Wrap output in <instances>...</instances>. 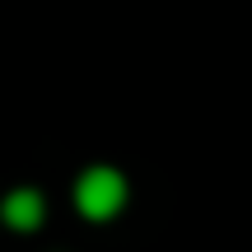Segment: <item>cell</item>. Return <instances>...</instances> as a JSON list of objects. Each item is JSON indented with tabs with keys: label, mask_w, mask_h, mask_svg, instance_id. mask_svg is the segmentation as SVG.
Instances as JSON below:
<instances>
[{
	"label": "cell",
	"mask_w": 252,
	"mask_h": 252,
	"mask_svg": "<svg viewBox=\"0 0 252 252\" xmlns=\"http://www.w3.org/2000/svg\"><path fill=\"white\" fill-rule=\"evenodd\" d=\"M75 201H80V210L89 220H112L122 210V201H126V182H122V173H112V168H89L80 178V187H75Z\"/></svg>",
	"instance_id": "cell-1"
},
{
	"label": "cell",
	"mask_w": 252,
	"mask_h": 252,
	"mask_svg": "<svg viewBox=\"0 0 252 252\" xmlns=\"http://www.w3.org/2000/svg\"><path fill=\"white\" fill-rule=\"evenodd\" d=\"M0 215H5V224H14V229H37V220H42V196H37L33 187H19V191L5 196Z\"/></svg>",
	"instance_id": "cell-2"
}]
</instances>
